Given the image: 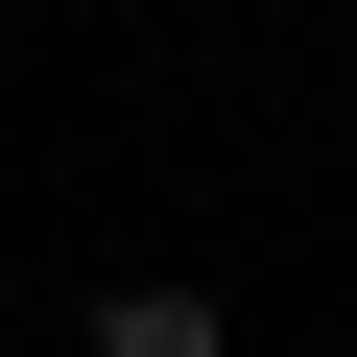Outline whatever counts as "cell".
<instances>
[{
    "label": "cell",
    "instance_id": "cell-1",
    "mask_svg": "<svg viewBox=\"0 0 357 357\" xmlns=\"http://www.w3.org/2000/svg\"><path fill=\"white\" fill-rule=\"evenodd\" d=\"M96 357H238L215 286H96Z\"/></svg>",
    "mask_w": 357,
    "mask_h": 357
}]
</instances>
